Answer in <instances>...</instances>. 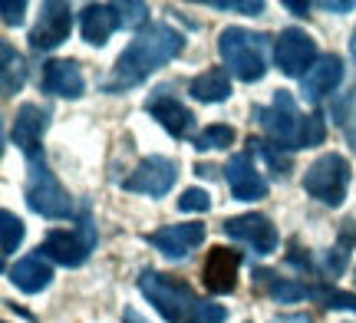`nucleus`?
I'll list each match as a JSON object with an SVG mask.
<instances>
[{"instance_id":"1","label":"nucleus","mask_w":356,"mask_h":323,"mask_svg":"<svg viewBox=\"0 0 356 323\" xmlns=\"http://www.w3.org/2000/svg\"><path fill=\"white\" fill-rule=\"evenodd\" d=\"M185 47V37L172 30L168 24H152L139 30L136 40L129 43L126 50L119 53L109 79L102 83L106 92H126L132 86H139L142 79H149V73H155L159 66H165L168 60H175Z\"/></svg>"},{"instance_id":"2","label":"nucleus","mask_w":356,"mask_h":323,"mask_svg":"<svg viewBox=\"0 0 356 323\" xmlns=\"http://www.w3.org/2000/svg\"><path fill=\"white\" fill-rule=\"evenodd\" d=\"M267 37L264 33H251L241 26H228L218 37V53L234 76L241 83H257L267 73V56H264Z\"/></svg>"},{"instance_id":"3","label":"nucleus","mask_w":356,"mask_h":323,"mask_svg":"<svg viewBox=\"0 0 356 323\" xmlns=\"http://www.w3.org/2000/svg\"><path fill=\"white\" fill-rule=\"evenodd\" d=\"M139 290L149 297V304L168 323H188V317L198 307V297L191 294L188 284H181V281L168 277V274H159V271H142Z\"/></svg>"},{"instance_id":"4","label":"nucleus","mask_w":356,"mask_h":323,"mask_svg":"<svg viewBox=\"0 0 356 323\" xmlns=\"http://www.w3.org/2000/svg\"><path fill=\"white\" fill-rule=\"evenodd\" d=\"M26 205L33 208L37 215L53 221L73 218V198L60 181L50 175L47 162L30 158V181H26Z\"/></svg>"},{"instance_id":"5","label":"nucleus","mask_w":356,"mask_h":323,"mask_svg":"<svg viewBox=\"0 0 356 323\" xmlns=\"http://www.w3.org/2000/svg\"><path fill=\"white\" fill-rule=\"evenodd\" d=\"M346 188H350V162L343 156H337V152H327V156H320L314 165L307 168L304 175V192L310 198H317L323 205H343L346 198Z\"/></svg>"},{"instance_id":"6","label":"nucleus","mask_w":356,"mask_h":323,"mask_svg":"<svg viewBox=\"0 0 356 323\" xmlns=\"http://www.w3.org/2000/svg\"><path fill=\"white\" fill-rule=\"evenodd\" d=\"M257 126L270 135V142L280 149H300V132H304V116L297 113L291 92L280 90L270 106H257L254 109Z\"/></svg>"},{"instance_id":"7","label":"nucleus","mask_w":356,"mask_h":323,"mask_svg":"<svg viewBox=\"0 0 356 323\" xmlns=\"http://www.w3.org/2000/svg\"><path fill=\"white\" fill-rule=\"evenodd\" d=\"M274 60H277L284 76H300L304 79L307 73H310V66L320 60L317 43H314L310 33L297 30V26H287V30H280L277 43H274Z\"/></svg>"},{"instance_id":"8","label":"nucleus","mask_w":356,"mask_h":323,"mask_svg":"<svg viewBox=\"0 0 356 323\" xmlns=\"http://www.w3.org/2000/svg\"><path fill=\"white\" fill-rule=\"evenodd\" d=\"M175 175H178V165L172 162V158L149 156V158H142L139 165H136V172H132L122 185H126V192L162 198V194H168V188L175 185Z\"/></svg>"},{"instance_id":"9","label":"nucleus","mask_w":356,"mask_h":323,"mask_svg":"<svg viewBox=\"0 0 356 323\" xmlns=\"http://www.w3.org/2000/svg\"><path fill=\"white\" fill-rule=\"evenodd\" d=\"M221 228H225L228 238L254 247L257 254L277 251V228H274L270 218H264V215H254V211H251V215H238V218H228Z\"/></svg>"},{"instance_id":"10","label":"nucleus","mask_w":356,"mask_h":323,"mask_svg":"<svg viewBox=\"0 0 356 323\" xmlns=\"http://www.w3.org/2000/svg\"><path fill=\"white\" fill-rule=\"evenodd\" d=\"M73 30V13H70V3H43V13H40L37 26L30 30V47L33 50H56Z\"/></svg>"},{"instance_id":"11","label":"nucleus","mask_w":356,"mask_h":323,"mask_svg":"<svg viewBox=\"0 0 356 323\" xmlns=\"http://www.w3.org/2000/svg\"><path fill=\"white\" fill-rule=\"evenodd\" d=\"M238 267H241V254L238 251H231V247H211L202 267L204 287L211 294H231L238 287Z\"/></svg>"},{"instance_id":"12","label":"nucleus","mask_w":356,"mask_h":323,"mask_svg":"<svg viewBox=\"0 0 356 323\" xmlns=\"http://www.w3.org/2000/svg\"><path fill=\"white\" fill-rule=\"evenodd\" d=\"M47 122H50V113L40 109L37 103H24L13 116V129H10V142L24 152L26 158H37V145L40 135L47 132Z\"/></svg>"},{"instance_id":"13","label":"nucleus","mask_w":356,"mask_h":323,"mask_svg":"<svg viewBox=\"0 0 356 323\" xmlns=\"http://www.w3.org/2000/svg\"><path fill=\"white\" fill-rule=\"evenodd\" d=\"M145 109H149V113L162 122V129L172 132L175 139H185V135L195 129V116H191V109H185L175 96H168V86H159V90L149 96Z\"/></svg>"},{"instance_id":"14","label":"nucleus","mask_w":356,"mask_h":323,"mask_svg":"<svg viewBox=\"0 0 356 323\" xmlns=\"http://www.w3.org/2000/svg\"><path fill=\"white\" fill-rule=\"evenodd\" d=\"M202 241H204V224H168L162 231L149 234V245L159 247L172 260H185Z\"/></svg>"},{"instance_id":"15","label":"nucleus","mask_w":356,"mask_h":323,"mask_svg":"<svg viewBox=\"0 0 356 323\" xmlns=\"http://www.w3.org/2000/svg\"><path fill=\"white\" fill-rule=\"evenodd\" d=\"M225 175H228V188L238 201H257V198L267 194V181L261 179V172L254 168V162H251L248 152L231 158L228 168H225Z\"/></svg>"},{"instance_id":"16","label":"nucleus","mask_w":356,"mask_h":323,"mask_svg":"<svg viewBox=\"0 0 356 323\" xmlns=\"http://www.w3.org/2000/svg\"><path fill=\"white\" fill-rule=\"evenodd\" d=\"M40 86L53 96H66V99H76L86 90V79H83V69H79L73 60H50L43 66V79Z\"/></svg>"},{"instance_id":"17","label":"nucleus","mask_w":356,"mask_h":323,"mask_svg":"<svg viewBox=\"0 0 356 323\" xmlns=\"http://www.w3.org/2000/svg\"><path fill=\"white\" fill-rule=\"evenodd\" d=\"M340 79H343V60L340 56H320L317 63L310 66V73H307L300 83H304V96L310 103H320L323 96H330L337 86H340Z\"/></svg>"},{"instance_id":"18","label":"nucleus","mask_w":356,"mask_h":323,"mask_svg":"<svg viewBox=\"0 0 356 323\" xmlns=\"http://www.w3.org/2000/svg\"><path fill=\"white\" fill-rule=\"evenodd\" d=\"M79 26H83V40L86 43L102 47L122 26V17H119V7H113V3H89L86 10H83Z\"/></svg>"},{"instance_id":"19","label":"nucleus","mask_w":356,"mask_h":323,"mask_svg":"<svg viewBox=\"0 0 356 323\" xmlns=\"http://www.w3.org/2000/svg\"><path fill=\"white\" fill-rule=\"evenodd\" d=\"M40 251L50 260L63 264V267H79V264L89 258V241L76 238L73 231H50L47 241L40 245Z\"/></svg>"},{"instance_id":"20","label":"nucleus","mask_w":356,"mask_h":323,"mask_svg":"<svg viewBox=\"0 0 356 323\" xmlns=\"http://www.w3.org/2000/svg\"><path fill=\"white\" fill-rule=\"evenodd\" d=\"M188 92L191 99H198V103H225L231 96V76L225 66H211V69H204L198 76L188 83Z\"/></svg>"},{"instance_id":"21","label":"nucleus","mask_w":356,"mask_h":323,"mask_svg":"<svg viewBox=\"0 0 356 323\" xmlns=\"http://www.w3.org/2000/svg\"><path fill=\"white\" fill-rule=\"evenodd\" d=\"M10 281L24 294H40V290L50 287L53 271H50V264H43V258H24L10 267Z\"/></svg>"},{"instance_id":"22","label":"nucleus","mask_w":356,"mask_h":323,"mask_svg":"<svg viewBox=\"0 0 356 323\" xmlns=\"http://www.w3.org/2000/svg\"><path fill=\"white\" fill-rule=\"evenodd\" d=\"M257 284L264 287V294H270L274 300H280V304H293V300H300L307 297L310 290L300 284H293V281H280L277 274H270V271H257Z\"/></svg>"},{"instance_id":"23","label":"nucleus","mask_w":356,"mask_h":323,"mask_svg":"<svg viewBox=\"0 0 356 323\" xmlns=\"http://www.w3.org/2000/svg\"><path fill=\"white\" fill-rule=\"evenodd\" d=\"M0 53H3V96H13V92H20V86H24L26 63L10 43H3V50Z\"/></svg>"},{"instance_id":"24","label":"nucleus","mask_w":356,"mask_h":323,"mask_svg":"<svg viewBox=\"0 0 356 323\" xmlns=\"http://www.w3.org/2000/svg\"><path fill=\"white\" fill-rule=\"evenodd\" d=\"M353 241H356L353 221H343V228H340V245L327 254V271L330 274H343L346 260H350V247H353Z\"/></svg>"},{"instance_id":"25","label":"nucleus","mask_w":356,"mask_h":323,"mask_svg":"<svg viewBox=\"0 0 356 323\" xmlns=\"http://www.w3.org/2000/svg\"><path fill=\"white\" fill-rule=\"evenodd\" d=\"M310 297L320 300V304L330 307V310L356 313V294H346V290H337V287H310Z\"/></svg>"},{"instance_id":"26","label":"nucleus","mask_w":356,"mask_h":323,"mask_svg":"<svg viewBox=\"0 0 356 323\" xmlns=\"http://www.w3.org/2000/svg\"><path fill=\"white\" fill-rule=\"evenodd\" d=\"M234 142V129L231 126H208V129L195 139V149L198 152H211V149H228Z\"/></svg>"},{"instance_id":"27","label":"nucleus","mask_w":356,"mask_h":323,"mask_svg":"<svg viewBox=\"0 0 356 323\" xmlns=\"http://www.w3.org/2000/svg\"><path fill=\"white\" fill-rule=\"evenodd\" d=\"M0 231H3V254H13L17 247H20V241H24V221L17 218L13 211H3L0 215Z\"/></svg>"},{"instance_id":"28","label":"nucleus","mask_w":356,"mask_h":323,"mask_svg":"<svg viewBox=\"0 0 356 323\" xmlns=\"http://www.w3.org/2000/svg\"><path fill=\"white\" fill-rule=\"evenodd\" d=\"M327 135V126H323V116L320 113H310L304 116V132H300V149H310V145H320Z\"/></svg>"},{"instance_id":"29","label":"nucleus","mask_w":356,"mask_h":323,"mask_svg":"<svg viewBox=\"0 0 356 323\" xmlns=\"http://www.w3.org/2000/svg\"><path fill=\"white\" fill-rule=\"evenodd\" d=\"M178 208L181 211H208L211 208V194L204 188H185L181 198H178Z\"/></svg>"},{"instance_id":"30","label":"nucleus","mask_w":356,"mask_h":323,"mask_svg":"<svg viewBox=\"0 0 356 323\" xmlns=\"http://www.w3.org/2000/svg\"><path fill=\"white\" fill-rule=\"evenodd\" d=\"M225 317H228L225 307H215V304H198L195 313L188 317V323H221Z\"/></svg>"},{"instance_id":"31","label":"nucleus","mask_w":356,"mask_h":323,"mask_svg":"<svg viewBox=\"0 0 356 323\" xmlns=\"http://www.w3.org/2000/svg\"><path fill=\"white\" fill-rule=\"evenodd\" d=\"M215 7L218 10H241V13H251V17L264 13L261 0H215Z\"/></svg>"},{"instance_id":"32","label":"nucleus","mask_w":356,"mask_h":323,"mask_svg":"<svg viewBox=\"0 0 356 323\" xmlns=\"http://www.w3.org/2000/svg\"><path fill=\"white\" fill-rule=\"evenodd\" d=\"M119 7V17H122V26H139L145 20V3H115Z\"/></svg>"},{"instance_id":"33","label":"nucleus","mask_w":356,"mask_h":323,"mask_svg":"<svg viewBox=\"0 0 356 323\" xmlns=\"http://www.w3.org/2000/svg\"><path fill=\"white\" fill-rule=\"evenodd\" d=\"M0 10H3V24H7V26H17L20 20H24L26 3H24V0H17V3H13V0H3V3H0Z\"/></svg>"},{"instance_id":"34","label":"nucleus","mask_w":356,"mask_h":323,"mask_svg":"<svg viewBox=\"0 0 356 323\" xmlns=\"http://www.w3.org/2000/svg\"><path fill=\"white\" fill-rule=\"evenodd\" d=\"M287 7H291V10L297 13V17H304V13L310 10V3H300V0H287Z\"/></svg>"},{"instance_id":"35","label":"nucleus","mask_w":356,"mask_h":323,"mask_svg":"<svg viewBox=\"0 0 356 323\" xmlns=\"http://www.w3.org/2000/svg\"><path fill=\"white\" fill-rule=\"evenodd\" d=\"M323 10H353V3H333V0H323Z\"/></svg>"},{"instance_id":"36","label":"nucleus","mask_w":356,"mask_h":323,"mask_svg":"<svg viewBox=\"0 0 356 323\" xmlns=\"http://www.w3.org/2000/svg\"><path fill=\"white\" fill-rule=\"evenodd\" d=\"M126 323H145V320H142L136 310H126Z\"/></svg>"}]
</instances>
